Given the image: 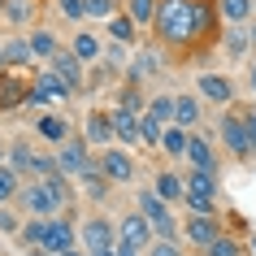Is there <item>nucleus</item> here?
Here are the masks:
<instances>
[{
  "instance_id": "nucleus-1",
  "label": "nucleus",
  "mask_w": 256,
  "mask_h": 256,
  "mask_svg": "<svg viewBox=\"0 0 256 256\" xmlns=\"http://www.w3.org/2000/svg\"><path fill=\"white\" fill-rule=\"evenodd\" d=\"M217 0H161L156 4V26L152 40L161 44L165 52H196L208 40H217Z\"/></svg>"
},
{
  "instance_id": "nucleus-2",
  "label": "nucleus",
  "mask_w": 256,
  "mask_h": 256,
  "mask_svg": "<svg viewBox=\"0 0 256 256\" xmlns=\"http://www.w3.org/2000/svg\"><path fill=\"white\" fill-rule=\"evenodd\" d=\"M217 144H222V152L230 161H256L252 135H248V122H243V104L222 108V118H217Z\"/></svg>"
},
{
  "instance_id": "nucleus-3",
  "label": "nucleus",
  "mask_w": 256,
  "mask_h": 256,
  "mask_svg": "<svg viewBox=\"0 0 256 256\" xmlns=\"http://www.w3.org/2000/svg\"><path fill=\"white\" fill-rule=\"evenodd\" d=\"M135 208L148 217V226H152V234H156V239H182V222L174 217V204H165L152 187L135 191Z\"/></svg>"
},
{
  "instance_id": "nucleus-4",
  "label": "nucleus",
  "mask_w": 256,
  "mask_h": 256,
  "mask_svg": "<svg viewBox=\"0 0 256 256\" xmlns=\"http://www.w3.org/2000/svg\"><path fill=\"white\" fill-rule=\"evenodd\" d=\"M74 100L66 82L56 78L52 70H35L30 74V96H26V108H66Z\"/></svg>"
},
{
  "instance_id": "nucleus-5",
  "label": "nucleus",
  "mask_w": 256,
  "mask_h": 256,
  "mask_svg": "<svg viewBox=\"0 0 256 256\" xmlns=\"http://www.w3.org/2000/svg\"><path fill=\"white\" fill-rule=\"evenodd\" d=\"M96 156H100V174H104L113 187H130V182L139 178V161H135L130 148H118V144H113V148L96 152Z\"/></svg>"
},
{
  "instance_id": "nucleus-6",
  "label": "nucleus",
  "mask_w": 256,
  "mask_h": 256,
  "mask_svg": "<svg viewBox=\"0 0 256 256\" xmlns=\"http://www.w3.org/2000/svg\"><path fill=\"white\" fill-rule=\"evenodd\" d=\"M78 248L82 252H108L118 248V222H108L104 213H92L78 222Z\"/></svg>"
},
{
  "instance_id": "nucleus-7",
  "label": "nucleus",
  "mask_w": 256,
  "mask_h": 256,
  "mask_svg": "<svg viewBox=\"0 0 256 256\" xmlns=\"http://www.w3.org/2000/svg\"><path fill=\"white\" fill-rule=\"evenodd\" d=\"M18 213L22 217H44V222H48V217H61L66 208H61L56 196L35 178V182H22V191H18Z\"/></svg>"
},
{
  "instance_id": "nucleus-8",
  "label": "nucleus",
  "mask_w": 256,
  "mask_h": 256,
  "mask_svg": "<svg viewBox=\"0 0 256 256\" xmlns=\"http://www.w3.org/2000/svg\"><path fill=\"white\" fill-rule=\"evenodd\" d=\"M196 96H200L204 104H213V108H230V104H234V96H239V87H234L230 74L200 70V74H196Z\"/></svg>"
},
{
  "instance_id": "nucleus-9",
  "label": "nucleus",
  "mask_w": 256,
  "mask_h": 256,
  "mask_svg": "<svg viewBox=\"0 0 256 256\" xmlns=\"http://www.w3.org/2000/svg\"><path fill=\"white\" fill-rule=\"evenodd\" d=\"M70 248H78V217H74V208L48 222V230H44V248H40V252H48V256H66Z\"/></svg>"
},
{
  "instance_id": "nucleus-10",
  "label": "nucleus",
  "mask_w": 256,
  "mask_h": 256,
  "mask_svg": "<svg viewBox=\"0 0 256 256\" xmlns=\"http://www.w3.org/2000/svg\"><path fill=\"white\" fill-rule=\"evenodd\" d=\"M118 243L135 248V252H148L152 243H156V234H152V226H148V217L139 213V208H130V213L118 217Z\"/></svg>"
},
{
  "instance_id": "nucleus-11",
  "label": "nucleus",
  "mask_w": 256,
  "mask_h": 256,
  "mask_svg": "<svg viewBox=\"0 0 256 256\" xmlns=\"http://www.w3.org/2000/svg\"><path fill=\"white\" fill-rule=\"evenodd\" d=\"M165 66H170V52H165L161 44L152 40V44H144V48H139L135 66L126 70V82H139V87H144V82H148V78H156V74H161Z\"/></svg>"
},
{
  "instance_id": "nucleus-12",
  "label": "nucleus",
  "mask_w": 256,
  "mask_h": 256,
  "mask_svg": "<svg viewBox=\"0 0 256 256\" xmlns=\"http://www.w3.org/2000/svg\"><path fill=\"white\" fill-rule=\"evenodd\" d=\"M92 161H96V148H92V144H87L82 135L66 139V144L56 148V165H61V174H66V178H78Z\"/></svg>"
},
{
  "instance_id": "nucleus-13",
  "label": "nucleus",
  "mask_w": 256,
  "mask_h": 256,
  "mask_svg": "<svg viewBox=\"0 0 256 256\" xmlns=\"http://www.w3.org/2000/svg\"><path fill=\"white\" fill-rule=\"evenodd\" d=\"M66 48H70L74 56H78V61H82L87 70H96L100 61H104L108 35H96V30H87V26H82V30H74V35H70V44H66Z\"/></svg>"
},
{
  "instance_id": "nucleus-14",
  "label": "nucleus",
  "mask_w": 256,
  "mask_h": 256,
  "mask_svg": "<svg viewBox=\"0 0 256 256\" xmlns=\"http://www.w3.org/2000/svg\"><path fill=\"white\" fill-rule=\"evenodd\" d=\"M82 139H87L96 152H104V148H113V144H118L108 108H87V118H82Z\"/></svg>"
},
{
  "instance_id": "nucleus-15",
  "label": "nucleus",
  "mask_w": 256,
  "mask_h": 256,
  "mask_svg": "<svg viewBox=\"0 0 256 256\" xmlns=\"http://www.w3.org/2000/svg\"><path fill=\"white\" fill-rule=\"evenodd\" d=\"M35 135H40L48 148H61L66 139H74V122H70L61 108H48V113L35 118Z\"/></svg>"
},
{
  "instance_id": "nucleus-16",
  "label": "nucleus",
  "mask_w": 256,
  "mask_h": 256,
  "mask_svg": "<svg viewBox=\"0 0 256 256\" xmlns=\"http://www.w3.org/2000/svg\"><path fill=\"white\" fill-rule=\"evenodd\" d=\"M222 230H226V226H222V217H191V213L182 217V243L196 248V252H204Z\"/></svg>"
},
{
  "instance_id": "nucleus-17",
  "label": "nucleus",
  "mask_w": 256,
  "mask_h": 256,
  "mask_svg": "<svg viewBox=\"0 0 256 256\" xmlns=\"http://www.w3.org/2000/svg\"><path fill=\"white\" fill-rule=\"evenodd\" d=\"M48 70H52V74H56L61 82H66V87H70L74 96H82V87H87V66H82V61H78L74 52H70V48H61V52H56L52 61H48Z\"/></svg>"
},
{
  "instance_id": "nucleus-18",
  "label": "nucleus",
  "mask_w": 256,
  "mask_h": 256,
  "mask_svg": "<svg viewBox=\"0 0 256 256\" xmlns=\"http://www.w3.org/2000/svg\"><path fill=\"white\" fill-rule=\"evenodd\" d=\"M26 96H30V74H22V70H4L0 74V113L22 108Z\"/></svg>"
},
{
  "instance_id": "nucleus-19",
  "label": "nucleus",
  "mask_w": 256,
  "mask_h": 256,
  "mask_svg": "<svg viewBox=\"0 0 256 256\" xmlns=\"http://www.w3.org/2000/svg\"><path fill=\"white\" fill-rule=\"evenodd\" d=\"M204 122V100L196 92H178L174 96V126H182V130H200Z\"/></svg>"
},
{
  "instance_id": "nucleus-20",
  "label": "nucleus",
  "mask_w": 256,
  "mask_h": 256,
  "mask_svg": "<svg viewBox=\"0 0 256 256\" xmlns=\"http://www.w3.org/2000/svg\"><path fill=\"white\" fill-rule=\"evenodd\" d=\"M187 165H191V170H204V174H217V144L208 135H200V130H191Z\"/></svg>"
},
{
  "instance_id": "nucleus-21",
  "label": "nucleus",
  "mask_w": 256,
  "mask_h": 256,
  "mask_svg": "<svg viewBox=\"0 0 256 256\" xmlns=\"http://www.w3.org/2000/svg\"><path fill=\"white\" fill-rule=\"evenodd\" d=\"M0 52H4V70H22V74H30V66H35V52H30V40H26V35L0 40Z\"/></svg>"
},
{
  "instance_id": "nucleus-22",
  "label": "nucleus",
  "mask_w": 256,
  "mask_h": 256,
  "mask_svg": "<svg viewBox=\"0 0 256 256\" xmlns=\"http://www.w3.org/2000/svg\"><path fill=\"white\" fill-rule=\"evenodd\" d=\"M108 118H113V135H118V144H126V148H144V144H139V113H126L122 104H108Z\"/></svg>"
},
{
  "instance_id": "nucleus-23",
  "label": "nucleus",
  "mask_w": 256,
  "mask_h": 256,
  "mask_svg": "<svg viewBox=\"0 0 256 256\" xmlns=\"http://www.w3.org/2000/svg\"><path fill=\"white\" fill-rule=\"evenodd\" d=\"M4 165H9L18 178H26V182H30V174H35V144L14 139V144H9V152H4Z\"/></svg>"
},
{
  "instance_id": "nucleus-24",
  "label": "nucleus",
  "mask_w": 256,
  "mask_h": 256,
  "mask_svg": "<svg viewBox=\"0 0 256 256\" xmlns=\"http://www.w3.org/2000/svg\"><path fill=\"white\" fill-rule=\"evenodd\" d=\"M0 22L14 30V35H26L30 22H35V0H4V18Z\"/></svg>"
},
{
  "instance_id": "nucleus-25",
  "label": "nucleus",
  "mask_w": 256,
  "mask_h": 256,
  "mask_svg": "<svg viewBox=\"0 0 256 256\" xmlns=\"http://www.w3.org/2000/svg\"><path fill=\"white\" fill-rule=\"evenodd\" d=\"M26 40H30V52H35V61H52L56 52H61V40H56V30H48V26H30L26 30Z\"/></svg>"
},
{
  "instance_id": "nucleus-26",
  "label": "nucleus",
  "mask_w": 256,
  "mask_h": 256,
  "mask_svg": "<svg viewBox=\"0 0 256 256\" xmlns=\"http://www.w3.org/2000/svg\"><path fill=\"white\" fill-rule=\"evenodd\" d=\"M152 191H156L165 204H182V196H187V182H182V174H174V170H156V178H152Z\"/></svg>"
},
{
  "instance_id": "nucleus-27",
  "label": "nucleus",
  "mask_w": 256,
  "mask_h": 256,
  "mask_svg": "<svg viewBox=\"0 0 256 256\" xmlns=\"http://www.w3.org/2000/svg\"><path fill=\"white\" fill-rule=\"evenodd\" d=\"M104 35L113 44H122V48H139V26L126 14H113V18H108V22H104Z\"/></svg>"
},
{
  "instance_id": "nucleus-28",
  "label": "nucleus",
  "mask_w": 256,
  "mask_h": 256,
  "mask_svg": "<svg viewBox=\"0 0 256 256\" xmlns=\"http://www.w3.org/2000/svg\"><path fill=\"white\" fill-rule=\"evenodd\" d=\"M187 148H191V130H182V126H165L161 130V152L170 161H187Z\"/></svg>"
},
{
  "instance_id": "nucleus-29",
  "label": "nucleus",
  "mask_w": 256,
  "mask_h": 256,
  "mask_svg": "<svg viewBox=\"0 0 256 256\" xmlns=\"http://www.w3.org/2000/svg\"><path fill=\"white\" fill-rule=\"evenodd\" d=\"M156 4L161 0H122V14L130 18L139 30H152L156 26Z\"/></svg>"
},
{
  "instance_id": "nucleus-30",
  "label": "nucleus",
  "mask_w": 256,
  "mask_h": 256,
  "mask_svg": "<svg viewBox=\"0 0 256 256\" xmlns=\"http://www.w3.org/2000/svg\"><path fill=\"white\" fill-rule=\"evenodd\" d=\"M222 26H248L252 22V0H217Z\"/></svg>"
},
{
  "instance_id": "nucleus-31",
  "label": "nucleus",
  "mask_w": 256,
  "mask_h": 256,
  "mask_svg": "<svg viewBox=\"0 0 256 256\" xmlns=\"http://www.w3.org/2000/svg\"><path fill=\"white\" fill-rule=\"evenodd\" d=\"M222 52L230 56V61H243V56L252 52V35L243 26H226V35H222Z\"/></svg>"
},
{
  "instance_id": "nucleus-32",
  "label": "nucleus",
  "mask_w": 256,
  "mask_h": 256,
  "mask_svg": "<svg viewBox=\"0 0 256 256\" xmlns=\"http://www.w3.org/2000/svg\"><path fill=\"white\" fill-rule=\"evenodd\" d=\"M182 182H187V196H200V200H217V174L191 170V174H182Z\"/></svg>"
},
{
  "instance_id": "nucleus-33",
  "label": "nucleus",
  "mask_w": 256,
  "mask_h": 256,
  "mask_svg": "<svg viewBox=\"0 0 256 256\" xmlns=\"http://www.w3.org/2000/svg\"><path fill=\"white\" fill-rule=\"evenodd\" d=\"M200 256H248V248H243V239L239 234H230V230H222L208 248H204Z\"/></svg>"
},
{
  "instance_id": "nucleus-34",
  "label": "nucleus",
  "mask_w": 256,
  "mask_h": 256,
  "mask_svg": "<svg viewBox=\"0 0 256 256\" xmlns=\"http://www.w3.org/2000/svg\"><path fill=\"white\" fill-rule=\"evenodd\" d=\"M118 104L126 108V113H144V108H148V96L139 92V82H122L118 87Z\"/></svg>"
},
{
  "instance_id": "nucleus-35",
  "label": "nucleus",
  "mask_w": 256,
  "mask_h": 256,
  "mask_svg": "<svg viewBox=\"0 0 256 256\" xmlns=\"http://www.w3.org/2000/svg\"><path fill=\"white\" fill-rule=\"evenodd\" d=\"M148 113L161 126H174V96L170 92H156V96H148Z\"/></svg>"
},
{
  "instance_id": "nucleus-36",
  "label": "nucleus",
  "mask_w": 256,
  "mask_h": 256,
  "mask_svg": "<svg viewBox=\"0 0 256 256\" xmlns=\"http://www.w3.org/2000/svg\"><path fill=\"white\" fill-rule=\"evenodd\" d=\"M48 222H52V217H48ZM48 222H44V217H26V222H22V234H18L22 248H44V230H48Z\"/></svg>"
},
{
  "instance_id": "nucleus-37",
  "label": "nucleus",
  "mask_w": 256,
  "mask_h": 256,
  "mask_svg": "<svg viewBox=\"0 0 256 256\" xmlns=\"http://www.w3.org/2000/svg\"><path fill=\"white\" fill-rule=\"evenodd\" d=\"M87 4V22H108L113 14H122V0H82Z\"/></svg>"
},
{
  "instance_id": "nucleus-38",
  "label": "nucleus",
  "mask_w": 256,
  "mask_h": 256,
  "mask_svg": "<svg viewBox=\"0 0 256 256\" xmlns=\"http://www.w3.org/2000/svg\"><path fill=\"white\" fill-rule=\"evenodd\" d=\"M18 191H22V178H18L9 165H0V204H14Z\"/></svg>"
},
{
  "instance_id": "nucleus-39",
  "label": "nucleus",
  "mask_w": 256,
  "mask_h": 256,
  "mask_svg": "<svg viewBox=\"0 0 256 256\" xmlns=\"http://www.w3.org/2000/svg\"><path fill=\"white\" fill-rule=\"evenodd\" d=\"M144 256H191V248H187L182 239H156Z\"/></svg>"
},
{
  "instance_id": "nucleus-40",
  "label": "nucleus",
  "mask_w": 256,
  "mask_h": 256,
  "mask_svg": "<svg viewBox=\"0 0 256 256\" xmlns=\"http://www.w3.org/2000/svg\"><path fill=\"white\" fill-rule=\"evenodd\" d=\"M22 222H26V217L18 213V208H9V204H0V234H22Z\"/></svg>"
},
{
  "instance_id": "nucleus-41",
  "label": "nucleus",
  "mask_w": 256,
  "mask_h": 256,
  "mask_svg": "<svg viewBox=\"0 0 256 256\" xmlns=\"http://www.w3.org/2000/svg\"><path fill=\"white\" fill-rule=\"evenodd\" d=\"M56 14L66 22H87V4L82 0H56Z\"/></svg>"
},
{
  "instance_id": "nucleus-42",
  "label": "nucleus",
  "mask_w": 256,
  "mask_h": 256,
  "mask_svg": "<svg viewBox=\"0 0 256 256\" xmlns=\"http://www.w3.org/2000/svg\"><path fill=\"white\" fill-rule=\"evenodd\" d=\"M243 122H248V135H252V148H256V108H243Z\"/></svg>"
},
{
  "instance_id": "nucleus-43",
  "label": "nucleus",
  "mask_w": 256,
  "mask_h": 256,
  "mask_svg": "<svg viewBox=\"0 0 256 256\" xmlns=\"http://www.w3.org/2000/svg\"><path fill=\"white\" fill-rule=\"evenodd\" d=\"M248 92H252V100H256V56H252V66H248Z\"/></svg>"
},
{
  "instance_id": "nucleus-44",
  "label": "nucleus",
  "mask_w": 256,
  "mask_h": 256,
  "mask_svg": "<svg viewBox=\"0 0 256 256\" xmlns=\"http://www.w3.org/2000/svg\"><path fill=\"white\" fill-rule=\"evenodd\" d=\"M118 256H144V252H135V248H126V243H118Z\"/></svg>"
},
{
  "instance_id": "nucleus-45",
  "label": "nucleus",
  "mask_w": 256,
  "mask_h": 256,
  "mask_svg": "<svg viewBox=\"0 0 256 256\" xmlns=\"http://www.w3.org/2000/svg\"><path fill=\"white\" fill-rule=\"evenodd\" d=\"M87 256H118V248H108V252H87Z\"/></svg>"
},
{
  "instance_id": "nucleus-46",
  "label": "nucleus",
  "mask_w": 256,
  "mask_h": 256,
  "mask_svg": "<svg viewBox=\"0 0 256 256\" xmlns=\"http://www.w3.org/2000/svg\"><path fill=\"white\" fill-rule=\"evenodd\" d=\"M22 256H48V252H40V248H26V252H22Z\"/></svg>"
},
{
  "instance_id": "nucleus-47",
  "label": "nucleus",
  "mask_w": 256,
  "mask_h": 256,
  "mask_svg": "<svg viewBox=\"0 0 256 256\" xmlns=\"http://www.w3.org/2000/svg\"><path fill=\"white\" fill-rule=\"evenodd\" d=\"M4 152H9V144H4V139H0V165H4Z\"/></svg>"
},
{
  "instance_id": "nucleus-48",
  "label": "nucleus",
  "mask_w": 256,
  "mask_h": 256,
  "mask_svg": "<svg viewBox=\"0 0 256 256\" xmlns=\"http://www.w3.org/2000/svg\"><path fill=\"white\" fill-rule=\"evenodd\" d=\"M66 256H87V252H82V248H70V252Z\"/></svg>"
},
{
  "instance_id": "nucleus-49",
  "label": "nucleus",
  "mask_w": 256,
  "mask_h": 256,
  "mask_svg": "<svg viewBox=\"0 0 256 256\" xmlns=\"http://www.w3.org/2000/svg\"><path fill=\"white\" fill-rule=\"evenodd\" d=\"M248 252H252V256H256V239H248Z\"/></svg>"
},
{
  "instance_id": "nucleus-50",
  "label": "nucleus",
  "mask_w": 256,
  "mask_h": 256,
  "mask_svg": "<svg viewBox=\"0 0 256 256\" xmlns=\"http://www.w3.org/2000/svg\"><path fill=\"white\" fill-rule=\"evenodd\" d=\"M252 22H256V0H252Z\"/></svg>"
},
{
  "instance_id": "nucleus-51",
  "label": "nucleus",
  "mask_w": 256,
  "mask_h": 256,
  "mask_svg": "<svg viewBox=\"0 0 256 256\" xmlns=\"http://www.w3.org/2000/svg\"><path fill=\"white\" fill-rule=\"evenodd\" d=\"M0 18H4V0H0Z\"/></svg>"
}]
</instances>
